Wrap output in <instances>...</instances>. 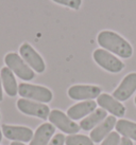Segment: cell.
Masks as SVG:
<instances>
[{
	"instance_id": "24",
	"label": "cell",
	"mask_w": 136,
	"mask_h": 145,
	"mask_svg": "<svg viewBox=\"0 0 136 145\" xmlns=\"http://www.w3.org/2000/svg\"><path fill=\"white\" fill-rule=\"evenodd\" d=\"M11 145H24V143H21V142H12Z\"/></svg>"
},
{
	"instance_id": "23",
	"label": "cell",
	"mask_w": 136,
	"mask_h": 145,
	"mask_svg": "<svg viewBox=\"0 0 136 145\" xmlns=\"http://www.w3.org/2000/svg\"><path fill=\"white\" fill-rule=\"evenodd\" d=\"M3 99V92H2V86H1V77H0V102Z\"/></svg>"
},
{
	"instance_id": "10",
	"label": "cell",
	"mask_w": 136,
	"mask_h": 145,
	"mask_svg": "<svg viewBox=\"0 0 136 145\" xmlns=\"http://www.w3.org/2000/svg\"><path fill=\"white\" fill-rule=\"evenodd\" d=\"M1 129L4 137L14 142H30L33 138V131L24 126L3 124Z\"/></svg>"
},
{
	"instance_id": "26",
	"label": "cell",
	"mask_w": 136,
	"mask_h": 145,
	"mask_svg": "<svg viewBox=\"0 0 136 145\" xmlns=\"http://www.w3.org/2000/svg\"><path fill=\"white\" fill-rule=\"evenodd\" d=\"M135 104H136V97H135Z\"/></svg>"
},
{
	"instance_id": "20",
	"label": "cell",
	"mask_w": 136,
	"mask_h": 145,
	"mask_svg": "<svg viewBox=\"0 0 136 145\" xmlns=\"http://www.w3.org/2000/svg\"><path fill=\"white\" fill-rule=\"evenodd\" d=\"M120 140H121V139H120L118 133L112 131L108 137L104 139L101 145H119Z\"/></svg>"
},
{
	"instance_id": "3",
	"label": "cell",
	"mask_w": 136,
	"mask_h": 145,
	"mask_svg": "<svg viewBox=\"0 0 136 145\" xmlns=\"http://www.w3.org/2000/svg\"><path fill=\"white\" fill-rule=\"evenodd\" d=\"M18 93L24 99L34 100L40 103H49L53 97L51 90H49L48 88L27 83H21L18 86Z\"/></svg>"
},
{
	"instance_id": "17",
	"label": "cell",
	"mask_w": 136,
	"mask_h": 145,
	"mask_svg": "<svg viewBox=\"0 0 136 145\" xmlns=\"http://www.w3.org/2000/svg\"><path fill=\"white\" fill-rule=\"evenodd\" d=\"M116 130L119 135L136 141V123L128 120H119L116 123Z\"/></svg>"
},
{
	"instance_id": "11",
	"label": "cell",
	"mask_w": 136,
	"mask_h": 145,
	"mask_svg": "<svg viewBox=\"0 0 136 145\" xmlns=\"http://www.w3.org/2000/svg\"><path fill=\"white\" fill-rule=\"evenodd\" d=\"M97 104L105 111L111 112L114 117H123L125 114V108L119 101L108 93H102L97 97Z\"/></svg>"
},
{
	"instance_id": "14",
	"label": "cell",
	"mask_w": 136,
	"mask_h": 145,
	"mask_svg": "<svg viewBox=\"0 0 136 145\" xmlns=\"http://www.w3.org/2000/svg\"><path fill=\"white\" fill-rule=\"evenodd\" d=\"M55 133V128L51 123H44L36 129L30 145H48L52 136Z\"/></svg>"
},
{
	"instance_id": "25",
	"label": "cell",
	"mask_w": 136,
	"mask_h": 145,
	"mask_svg": "<svg viewBox=\"0 0 136 145\" xmlns=\"http://www.w3.org/2000/svg\"><path fill=\"white\" fill-rule=\"evenodd\" d=\"M1 139H2V131L0 130V142H1Z\"/></svg>"
},
{
	"instance_id": "21",
	"label": "cell",
	"mask_w": 136,
	"mask_h": 145,
	"mask_svg": "<svg viewBox=\"0 0 136 145\" xmlns=\"http://www.w3.org/2000/svg\"><path fill=\"white\" fill-rule=\"evenodd\" d=\"M65 139H66V137L63 133H57L50 140L48 145H64Z\"/></svg>"
},
{
	"instance_id": "8",
	"label": "cell",
	"mask_w": 136,
	"mask_h": 145,
	"mask_svg": "<svg viewBox=\"0 0 136 145\" xmlns=\"http://www.w3.org/2000/svg\"><path fill=\"white\" fill-rule=\"evenodd\" d=\"M17 108L24 114L40 118L43 120H46L47 118H49V114H50V109L47 105L32 102L27 99H19L17 101Z\"/></svg>"
},
{
	"instance_id": "18",
	"label": "cell",
	"mask_w": 136,
	"mask_h": 145,
	"mask_svg": "<svg viewBox=\"0 0 136 145\" xmlns=\"http://www.w3.org/2000/svg\"><path fill=\"white\" fill-rule=\"evenodd\" d=\"M66 145H94V142L90 138L83 135H69L65 139Z\"/></svg>"
},
{
	"instance_id": "1",
	"label": "cell",
	"mask_w": 136,
	"mask_h": 145,
	"mask_svg": "<svg viewBox=\"0 0 136 145\" xmlns=\"http://www.w3.org/2000/svg\"><path fill=\"white\" fill-rule=\"evenodd\" d=\"M97 41L102 49L112 52L122 58H130L133 54V48L128 40L113 31H102L98 34Z\"/></svg>"
},
{
	"instance_id": "7",
	"label": "cell",
	"mask_w": 136,
	"mask_h": 145,
	"mask_svg": "<svg viewBox=\"0 0 136 145\" xmlns=\"http://www.w3.org/2000/svg\"><path fill=\"white\" fill-rule=\"evenodd\" d=\"M101 88L92 85H75L68 89V97L76 101H92L101 94Z\"/></svg>"
},
{
	"instance_id": "22",
	"label": "cell",
	"mask_w": 136,
	"mask_h": 145,
	"mask_svg": "<svg viewBox=\"0 0 136 145\" xmlns=\"http://www.w3.org/2000/svg\"><path fill=\"white\" fill-rule=\"evenodd\" d=\"M119 145H133V142L131 141V139L123 137V138H121Z\"/></svg>"
},
{
	"instance_id": "4",
	"label": "cell",
	"mask_w": 136,
	"mask_h": 145,
	"mask_svg": "<svg viewBox=\"0 0 136 145\" xmlns=\"http://www.w3.org/2000/svg\"><path fill=\"white\" fill-rule=\"evenodd\" d=\"M92 57L101 68L111 73H118L122 71L124 68V64L118 57L113 55L112 53L104 49L95 50L92 53Z\"/></svg>"
},
{
	"instance_id": "15",
	"label": "cell",
	"mask_w": 136,
	"mask_h": 145,
	"mask_svg": "<svg viewBox=\"0 0 136 145\" xmlns=\"http://www.w3.org/2000/svg\"><path fill=\"white\" fill-rule=\"evenodd\" d=\"M0 77H1V82L4 87L5 93L9 97H15L18 92V86L12 71L8 67H3L0 72Z\"/></svg>"
},
{
	"instance_id": "16",
	"label": "cell",
	"mask_w": 136,
	"mask_h": 145,
	"mask_svg": "<svg viewBox=\"0 0 136 145\" xmlns=\"http://www.w3.org/2000/svg\"><path fill=\"white\" fill-rule=\"evenodd\" d=\"M108 112L102 108L96 109L94 112H92L88 117H86L85 119H83L80 123V128L83 130H90L95 126H97L98 124H100L101 122L103 121L104 119H106Z\"/></svg>"
},
{
	"instance_id": "19",
	"label": "cell",
	"mask_w": 136,
	"mask_h": 145,
	"mask_svg": "<svg viewBox=\"0 0 136 145\" xmlns=\"http://www.w3.org/2000/svg\"><path fill=\"white\" fill-rule=\"evenodd\" d=\"M52 1L72 10H79L82 4V0H52Z\"/></svg>"
},
{
	"instance_id": "12",
	"label": "cell",
	"mask_w": 136,
	"mask_h": 145,
	"mask_svg": "<svg viewBox=\"0 0 136 145\" xmlns=\"http://www.w3.org/2000/svg\"><path fill=\"white\" fill-rule=\"evenodd\" d=\"M116 123L117 120L114 116L106 117V119L104 121L101 122L96 128H94L90 131L89 138L92 139V141L94 143H99L112 133V129L116 126Z\"/></svg>"
},
{
	"instance_id": "6",
	"label": "cell",
	"mask_w": 136,
	"mask_h": 145,
	"mask_svg": "<svg viewBox=\"0 0 136 145\" xmlns=\"http://www.w3.org/2000/svg\"><path fill=\"white\" fill-rule=\"evenodd\" d=\"M19 53L21 58L27 63V65L30 68L33 69L37 73L44 72L45 69H46V65H45L44 59L34 50V48L31 44H27V42L22 44L19 48Z\"/></svg>"
},
{
	"instance_id": "2",
	"label": "cell",
	"mask_w": 136,
	"mask_h": 145,
	"mask_svg": "<svg viewBox=\"0 0 136 145\" xmlns=\"http://www.w3.org/2000/svg\"><path fill=\"white\" fill-rule=\"evenodd\" d=\"M4 61L8 68L24 81H31L35 76L34 71L17 53H8L4 57Z\"/></svg>"
},
{
	"instance_id": "9",
	"label": "cell",
	"mask_w": 136,
	"mask_h": 145,
	"mask_svg": "<svg viewBox=\"0 0 136 145\" xmlns=\"http://www.w3.org/2000/svg\"><path fill=\"white\" fill-rule=\"evenodd\" d=\"M136 90V73L132 72L125 75L124 78L121 81L119 86L115 89L113 92V97L116 99L117 101L124 102L131 97L133 93Z\"/></svg>"
},
{
	"instance_id": "5",
	"label": "cell",
	"mask_w": 136,
	"mask_h": 145,
	"mask_svg": "<svg viewBox=\"0 0 136 145\" xmlns=\"http://www.w3.org/2000/svg\"><path fill=\"white\" fill-rule=\"evenodd\" d=\"M49 121L53 124L56 128L61 129L63 133L68 135H75L80 130V126L72 121L67 114H65L63 111L54 109L50 111L49 114Z\"/></svg>"
},
{
	"instance_id": "13",
	"label": "cell",
	"mask_w": 136,
	"mask_h": 145,
	"mask_svg": "<svg viewBox=\"0 0 136 145\" xmlns=\"http://www.w3.org/2000/svg\"><path fill=\"white\" fill-rule=\"evenodd\" d=\"M97 109V103L92 101H84L71 106L67 110V116L71 120H80L82 118L90 114Z\"/></svg>"
}]
</instances>
